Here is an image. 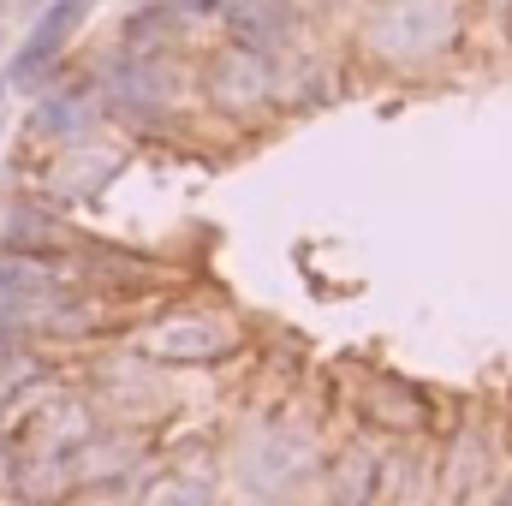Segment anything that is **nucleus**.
Segmentation results:
<instances>
[{
    "instance_id": "nucleus-2",
    "label": "nucleus",
    "mask_w": 512,
    "mask_h": 506,
    "mask_svg": "<svg viewBox=\"0 0 512 506\" xmlns=\"http://www.w3.org/2000/svg\"><path fill=\"white\" fill-rule=\"evenodd\" d=\"M197 84H203V102H209L215 114L251 120V114H262V108H274V96H280V66L262 60V54H251V48L221 42V48L203 60Z\"/></svg>"
},
{
    "instance_id": "nucleus-11",
    "label": "nucleus",
    "mask_w": 512,
    "mask_h": 506,
    "mask_svg": "<svg viewBox=\"0 0 512 506\" xmlns=\"http://www.w3.org/2000/svg\"><path fill=\"white\" fill-rule=\"evenodd\" d=\"M173 24H179V12L173 6H143V12H131L126 18V54H161V42L173 36Z\"/></svg>"
},
{
    "instance_id": "nucleus-5",
    "label": "nucleus",
    "mask_w": 512,
    "mask_h": 506,
    "mask_svg": "<svg viewBox=\"0 0 512 506\" xmlns=\"http://www.w3.org/2000/svg\"><path fill=\"white\" fill-rule=\"evenodd\" d=\"M84 12H90V0H48L42 18L30 24V36L18 42V54H12V66H6V84H12V90H36V84L54 72V60L66 54V42L78 36Z\"/></svg>"
},
{
    "instance_id": "nucleus-9",
    "label": "nucleus",
    "mask_w": 512,
    "mask_h": 506,
    "mask_svg": "<svg viewBox=\"0 0 512 506\" xmlns=\"http://www.w3.org/2000/svg\"><path fill=\"white\" fill-rule=\"evenodd\" d=\"M96 120V84H60L36 102V131L48 137H84Z\"/></svg>"
},
{
    "instance_id": "nucleus-6",
    "label": "nucleus",
    "mask_w": 512,
    "mask_h": 506,
    "mask_svg": "<svg viewBox=\"0 0 512 506\" xmlns=\"http://www.w3.org/2000/svg\"><path fill=\"white\" fill-rule=\"evenodd\" d=\"M221 24H227V42L233 48H251L262 60H274V66L298 42V6L292 0H227L221 6Z\"/></svg>"
},
{
    "instance_id": "nucleus-10",
    "label": "nucleus",
    "mask_w": 512,
    "mask_h": 506,
    "mask_svg": "<svg viewBox=\"0 0 512 506\" xmlns=\"http://www.w3.org/2000/svg\"><path fill=\"white\" fill-rule=\"evenodd\" d=\"M0 245L6 256H60L66 251V227L42 209H12L6 227H0Z\"/></svg>"
},
{
    "instance_id": "nucleus-15",
    "label": "nucleus",
    "mask_w": 512,
    "mask_h": 506,
    "mask_svg": "<svg viewBox=\"0 0 512 506\" xmlns=\"http://www.w3.org/2000/svg\"><path fill=\"white\" fill-rule=\"evenodd\" d=\"M483 6H489V12H512V0H483Z\"/></svg>"
},
{
    "instance_id": "nucleus-14",
    "label": "nucleus",
    "mask_w": 512,
    "mask_h": 506,
    "mask_svg": "<svg viewBox=\"0 0 512 506\" xmlns=\"http://www.w3.org/2000/svg\"><path fill=\"white\" fill-rule=\"evenodd\" d=\"M245 506H286V495H251Z\"/></svg>"
},
{
    "instance_id": "nucleus-1",
    "label": "nucleus",
    "mask_w": 512,
    "mask_h": 506,
    "mask_svg": "<svg viewBox=\"0 0 512 506\" xmlns=\"http://www.w3.org/2000/svg\"><path fill=\"white\" fill-rule=\"evenodd\" d=\"M239 352H245V328L233 316H209V310H173V316H161L137 334V358H149V364L215 370Z\"/></svg>"
},
{
    "instance_id": "nucleus-4",
    "label": "nucleus",
    "mask_w": 512,
    "mask_h": 506,
    "mask_svg": "<svg viewBox=\"0 0 512 506\" xmlns=\"http://www.w3.org/2000/svg\"><path fill=\"white\" fill-rule=\"evenodd\" d=\"M102 102L126 120H161L173 108V72L161 66V54H120L102 72Z\"/></svg>"
},
{
    "instance_id": "nucleus-7",
    "label": "nucleus",
    "mask_w": 512,
    "mask_h": 506,
    "mask_svg": "<svg viewBox=\"0 0 512 506\" xmlns=\"http://www.w3.org/2000/svg\"><path fill=\"white\" fill-rule=\"evenodd\" d=\"M382 471L387 453L358 441H340L334 453H322V506H382Z\"/></svg>"
},
{
    "instance_id": "nucleus-13",
    "label": "nucleus",
    "mask_w": 512,
    "mask_h": 506,
    "mask_svg": "<svg viewBox=\"0 0 512 506\" xmlns=\"http://www.w3.org/2000/svg\"><path fill=\"white\" fill-rule=\"evenodd\" d=\"M489 506H512V477H501V483H495V495H489Z\"/></svg>"
},
{
    "instance_id": "nucleus-3",
    "label": "nucleus",
    "mask_w": 512,
    "mask_h": 506,
    "mask_svg": "<svg viewBox=\"0 0 512 506\" xmlns=\"http://www.w3.org/2000/svg\"><path fill=\"white\" fill-rule=\"evenodd\" d=\"M352 405H358V423L376 429L382 441H429V435H435V405H429V393L411 387V381L370 376L352 393Z\"/></svg>"
},
{
    "instance_id": "nucleus-8",
    "label": "nucleus",
    "mask_w": 512,
    "mask_h": 506,
    "mask_svg": "<svg viewBox=\"0 0 512 506\" xmlns=\"http://www.w3.org/2000/svg\"><path fill=\"white\" fill-rule=\"evenodd\" d=\"M149 465V447L143 435H90L78 453H72V471H78V489H131Z\"/></svg>"
},
{
    "instance_id": "nucleus-12",
    "label": "nucleus",
    "mask_w": 512,
    "mask_h": 506,
    "mask_svg": "<svg viewBox=\"0 0 512 506\" xmlns=\"http://www.w3.org/2000/svg\"><path fill=\"white\" fill-rule=\"evenodd\" d=\"M143 506H221L215 501V483L209 477H161V483H149V495H143Z\"/></svg>"
}]
</instances>
